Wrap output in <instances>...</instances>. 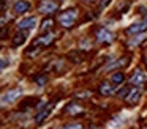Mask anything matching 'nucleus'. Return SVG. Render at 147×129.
<instances>
[{
	"label": "nucleus",
	"instance_id": "f257e3e1",
	"mask_svg": "<svg viewBox=\"0 0 147 129\" xmlns=\"http://www.w3.org/2000/svg\"><path fill=\"white\" fill-rule=\"evenodd\" d=\"M76 19H78V9L71 8V9L63 11L60 16H59V24H60L62 27H65V28H70V27L74 25Z\"/></svg>",
	"mask_w": 147,
	"mask_h": 129
},
{
	"label": "nucleus",
	"instance_id": "f03ea898",
	"mask_svg": "<svg viewBox=\"0 0 147 129\" xmlns=\"http://www.w3.org/2000/svg\"><path fill=\"white\" fill-rule=\"evenodd\" d=\"M22 94L21 88H13V90H8L7 93L2 94V106H7V104H13L18 98Z\"/></svg>",
	"mask_w": 147,
	"mask_h": 129
},
{
	"label": "nucleus",
	"instance_id": "7ed1b4c3",
	"mask_svg": "<svg viewBox=\"0 0 147 129\" xmlns=\"http://www.w3.org/2000/svg\"><path fill=\"white\" fill-rule=\"evenodd\" d=\"M96 43H100V44H108V43H111L112 39H114V35H112V31H109L108 28H105V27H101V28H98L96 30Z\"/></svg>",
	"mask_w": 147,
	"mask_h": 129
},
{
	"label": "nucleus",
	"instance_id": "20e7f679",
	"mask_svg": "<svg viewBox=\"0 0 147 129\" xmlns=\"http://www.w3.org/2000/svg\"><path fill=\"white\" fill-rule=\"evenodd\" d=\"M130 82L134 85V87H141V85H144L147 82V76L144 74L141 69H136V71L133 72V76L130 77Z\"/></svg>",
	"mask_w": 147,
	"mask_h": 129
},
{
	"label": "nucleus",
	"instance_id": "39448f33",
	"mask_svg": "<svg viewBox=\"0 0 147 129\" xmlns=\"http://www.w3.org/2000/svg\"><path fill=\"white\" fill-rule=\"evenodd\" d=\"M144 30H147V24L144 21H141V22H134V24H131L130 27L127 28V33L128 35H139V33H142Z\"/></svg>",
	"mask_w": 147,
	"mask_h": 129
},
{
	"label": "nucleus",
	"instance_id": "423d86ee",
	"mask_svg": "<svg viewBox=\"0 0 147 129\" xmlns=\"http://www.w3.org/2000/svg\"><path fill=\"white\" fill-rule=\"evenodd\" d=\"M115 84H112V82H103L101 85H100L98 91L103 94V96H111V94L115 93Z\"/></svg>",
	"mask_w": 147,
	"mask_h": 129
},
{
	"label": "nucleus",
	"instance_id": "0eeeda50",
	"mask_svg": "<svg viewBox=\"0 0 147 129\" xmlns=\"http://www.w3.org/2000/svg\"><path fill=\"white\" fill-rule=\"evenodd\" d=\"M35 24H36V19L33 17V16H30V17L21 19V21L18 22V28H19V30H27V28H33Z\"/></svg>",
	"mask_w": 147,
	"mask_h": 129
},
{
	"label": "nucleus",
	"instance_id": "6e6552de",
	"mask_svg": "<svg viewBox=\"0 0 147 129\" xmlns=\"http://www.w3.org/2000/svg\"><path fill=\"white\" fill-rule=\"evenodd\" d=\"M29 9H30V3L26 2V0H18L13 6V11L16 13V14H24V13H27Z\"/></svg>",
	"mask_w": 147,
	"mask_h": 129
},
{
	"label": "nucleus",
	"instance_id": "1a4fd4ad",
	"mask_svg": "<svg viewBox=\"0 0 147 129\" xmlns=\"http://www.w3.org/2000/svg\"><path fill=\"white\" fill-rule=\"evenodd\" d=\"M51 112H52V104H49L46 109L40 110V112L35 115V123H36V124H41V123L45 121V120L48 118L49 115H51Z\"/></svg>",
	"mask_w": 147,
	"mask_h": 129
},
{
	"label": "nucleus",
	"instance_id": "9d476101",
	"mask_svg": "<svg viewBox=\"0 0 147 129\" xmlns=\"http://www.w3.org/2000/svg\"><path fill=\"white\" fill-rule=\"evenodd\" d=\"M57 9V3L51 2V0H43L41 3H40V8L38 11L40 13H52Z\"/></svg>",
	"mask_w": 147,
	"mask_h": 129
},
{
	"label": "nucleus",
	"instance_id": "9b49d317",
	"mask_svg": "<svg viewBox=\"0 0 147 129\" xmlns=\"http://www.w3.org/2000/svg\"><path fill=\"white\" fill-rule=\"evenodd\" d=\"M139 98H141V88L136 87V88H131L130 90V93L125 98V101H127L128 104H136L138 101H139Z\"/></svg>",
	"mask_w": 147,
	"mask_h": 129
},
{
	"label": "nucleus",
	"instance_id": "f8f14e48",
	"mask_svg": "<svg viewBox=\"0 0 147 129\" xmlns=\"http://www.w3.org/2000/svg\"><path fill=\"white\" fill-rule=\"evenodd\" d=\"M54 39V36H52L51 33H48V35H43V36H40V38H36L35 41H33V44L32 46L33 47H40V46H48V44H51V41Z\"/></svg>",
	"mask_w": 147,
	"mask_h": 129
},
{
	"label": "nucleus",
	"instance_id": "ddd939ff",
	"mask_svg": "<svg viewBox=\"0 0 147 129\" xmlns=\"http://www.w3.org/2000/svg\"><path fill=\"white\" fill-rule=\"evenodd\" d=\"M67 57H68V60H70V61L74 63V65H79V63L84 60V55H82V52H81V50H71Z\"/></svg>",
	"mask_w": 147,
	"mask_h": 129
},
{
	"label": "nucleus",
	"instance_id": "4468645a",
	"mask_svg": "<svg viewBox=\"0 0 147 129\" xmlns=\"http://www.w3.org/2000/svg\"><path fill=\"white\" fill-rule=\"evenodd\" d=\"M127 63H128V58H127V57H122V58L115 60L114 63H108V66H106V71H112V69H115V68L125 66Z\"/></svg>",
	"mask_w": 147,
	"mask_h": 129
},
{
	"label": "nucleus",
	"instance_id": "2eb2a0df",
	"mask_svg": "<svg viewBox=\"0 0 147 129\" xmlns=\"http://www.w3.org/2000/svg\"><path fill=\"white\" fill-rule=\"evenodd\" d=\"M26 39H27V35L24 33V31H19V33H16V35L13 36V41H11V44H13L14 47L22 46V44L26 43Z\"/></svg>",
	"mask_w": 147,
	"mask_h": 129
},
{
	"label": "nucleus",
	"instance_id": "dca6fc26",
	"mask_svg": "<svg viewBox=\"0 0 147 129\" xmlns=\"http://www.w3.org/2000/svg\"><path fill=\"white\" fill-rule=\"evenodd\" d=\"M65 112L71 113V115H78V113L84 112V109L79 106V104H76V102H71V104H68V106H67V109H65Z\"/></svg>",
	"mask_w": 147,
	"mask_h": 129
},
{
	"label": "nucleus",
	"instance_id": "f3484780",
	"mask_svg": "<svg viewBox=\"0 0 147 129\" xmlns=\"http://www.w3.org/2000/svg\"><path fill=\"white\" fill-rule=\"evenodd\" d=\"M125 80V74L123 72H120V71H117V72H114V74H112V77H111V82L112 84H122V82Z\"/></svg>",
	"mask_w": 147,
	"mask_h": 129
},
{
	"label": "nucleus",
	"instance_id": "a211bd4d",
	"mask_svg": "<svg viewBox=\"0 0 147 129\" xmlns=\"http://www.w3.org/2000/svg\"><path fill=\"white\" fill-rule=\"evenodd\" d=\"M33 80H35V84H36V85L43 87V85H46V82H48V76H46L45 72H41V74H40V76H36V77L33 79Z\"/></svg>",
	"mask_w": 147,
	"mask_h": 129
},
{
	"label": "nucleus",
	"instance_id": "6ab92c4d",
	"mask_svg": "<svg viewBox=\"0 0 147 129\" xmlns=\"http://www.w3.org/2000/svg\"><path fill=\"white\" fill-rule=\"evenodd\" d=\"M52 22H54V21H52L51 17L45 19V21L41 22V30H43V31H45V30H49V28L52 27Z\"/></svg>",
	"mask_w": 147,
	"mask_h": 129
},
{
	"label": "nucleus",
	"instance_id": "aec40b11",
	"mask_svg": "<svg viewBox=\"0 0 147 129\" xmlns=\"http://www.w3.org/2000/svg\"><path fill=\"white\" fill-rule=\"evenodd\" d=\"M130 90H131L130 87H122L120 90L117 91V96H119V98H123V99H125V98L128 96V93H130Z\"/></svg>",
	"mask_w": 147,
	"mask_h": 129
},
{
	"label": "nucleus",
	"instance_id": "412c9836",
	"mask_svg": "<svg viewBox=\"0 0 147 129\" xmlns=\"http://www.w3.org/2000/svg\"><path fill=\"white\" fill-rule=\"evenodd\" d=\"M63 129H82L81 123H70V124H65Z\"/></svg>",
	"mask_w": 147,
	"mask_h": 129
},
{
	"label": "nucleus",
	"instance_id": "4be33fe9",
	"mask_svg": "<svg viewBox=\"0 0 147 129\" xmlns=\"http://www.w3.org/2000/svg\"><path fill=\"white\" fill-rule=\"evenodd\" d=\"M142 39V36H136V38H133V39H130V46H138V44H139V41Z\"/></svg>",
	"mask_w": 147,
	"mask_h": 129
},
{
	"label": "nucleus",
	"instance_id": "5701e85b",
	"mask_svg": "<svg viewBox=\"0 0 147 129\" xmlns=\"http://www.w3.org/2000/svg\"><path fill=\"white\" fill-rule=\"evenodd\" d=\"M84 46H86L87 47V49H90V43H89V41H81V47H84Z\"/></svg>",
	"mask_w": 147,
	"mask_h": 129
},
{
	"label": "nucleus",
	"instance_id": "b1692460",
	"mask_svg": "<svg viewBox=\"0 0 147 129\" xmlns=\"http://www.w3.org/2000/svg\"><path fill=\"white\" fill-rule=\"evenodd\" d=\"M109 2H111V0H101V3H100V8H105V6L108 5Z\"/></svg>",
	"mask_w": 147,
	"mask_h": 129
},
{
	"label": "nucleus",
	"instance_id": "393cba45",
	"mask_svg": "<svg viewBox=\"0 0 147 129\" xmlns=\"http://www.w3.org/2000/svg\"><path fill=\"white\" fill-rule=\"evenodd\" d=\"M7 61H8L7 58H2V69H5V68H7Z\"/></svg>",
	"mask_w": 147,
	"mask_h": 129
},
{
	"label": "nucleus",
	"instance_id": "a878e982",
	"mask_svg": "<svg viewBox=\"0 0 147 129\" xmlns=\"http://www.w3.org/2000/svg\"><path fill=\"white\" fill-rule=\"evenodd\" d=\"M87 129H100V128H95V126H90V128H87Z\"/></svg>",
	"mask_w": 147,
	"mask_h": 129
},
{
	"label": "nucleus",
	"instance_id": "bb28decb",
	"mask_svg": "<svg viewBox=\"0 0 147 129\" xmlns=\"http://www.w3.org/2000/svg\"><path fill=\"white\" fill-rule=\"evenodd\" d=\"M86 2H89V3H92V2H96V0H86Z\"/></svg>",
	"mask_w": 147,
	"mask_h": 129
},
{
	"label": "nucleus",
	"instance_id": "cd10ccee",
	"mask_svg": "<svg viewBox=\"0 0 147 129\" xmlns=\"http://www.w3.org/2000/svg\"><path fill=\"white\" fill-rule=\"evenodd\" d=\"M146 66H147V60H146Z\"/></svg>",
	"mask_w": 147,
	"mask_h": 129
},
{
	"label": "nucleus",
	"instance_id": "c85d7f7f",
	"mask_svg": "<svg viewBox=\"0 0 147 129\" xmlns=\"http://www.w3.org/2000/svg\"><path fill=\"white\" fill-rule=\"evenodd\" d=\"M146 49H147V46H146Z\"/></svg>",
	"mask_w": 147,
	"mask_h": 129
}]
</instances>
